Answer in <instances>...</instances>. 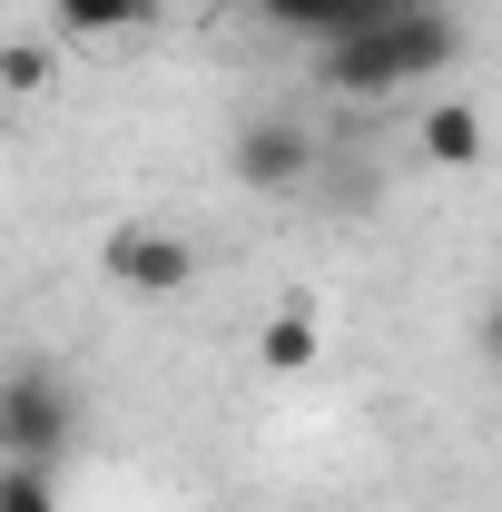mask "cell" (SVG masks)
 <instances>
[{
	"label": "cell",
	"mask_w": 502,
	"mask_h": 512,
	"mask_svg": "<svg viewBox=\"0 0 502 512\" xmlns=\"http://www.w3.org/2000/svg\"><path fill=\"white\" fill-rule=\"evenodd\" d=\"M99 276L119 286V296H188L197 286V247L178 227H148V217H128L99 237Z\"/></svg>",
	"instance_id": "2"
},
{
	"label": "cell",
	"mask_w": 502,
	"mask_h": 512,
	"mask_svg": "<svg viewBox=\"0 0 502 512\" xmlns=\"http://www.w3.org/2000/svg\"><path fill=\"white\" fill-rule=\"evenodd\" d=\"M50 79H60V60L40 40H0V99H40Z\"/></svg>",
	"instance_id": "8"
},
{
	"label": "cell",
	"mask_w": 502,
	"mask_h": 512,
	"mask_svg": "<svg viewBox=\"0 0 502 512\" xmlns=\"http://www.w3.org/2000/svg\"><path fill=\"white\" fill-rule=\"evenodd\" d=\"M306 168H315V138L296 119H247L237 128V178L266 197H286V188H306Z\"/></svg>",
	"instance_id": "4"
},
{
	"label": "cell",
	"mask_w": 502,
	"mask_h": 512,
	"mask_svg": "<svg viewBox=\"0 0 502 512\" xmlns=\"http://www.w3.org/2000/svg\"><path fill=\"white\" fill-rule=\"evenodd\" d=\"M394 10H443V0H394Z\"/></svg>",
	"instance_id": "10"
},
{
	"label": "cell",
	"mask_w": 502,
	"mask_h": 512,
	"mask_svg": "<svg viewBox=\"0 0 502 512\" xmlns=\"http://www.w3.org/2000/svg\"><path fill=\"white\" fill-rule=\"evenodd\" d=\"M315 69H325V89H335V99H394V89H404V60H394V20L325 40V50H315Z\"/></svg>",
	"instance_id": "3"
},
{
	"label": "cell",
	"mask_w": 502,
	"mask_h": 512,
	"mask_svg": "<svg viewBox=\"0 0 502 512\" xmlns=\"http://www.w3.org/2000/svg\"><path fill=\"white\" fill-rule=\"evenodd\" d=\"M69 434H79V394H69L50 365L0 375V463H50V473H60Z\"/></svg>",
	"instance_id": "1"
},
{
	"label": "cell",
	"mask_w": 502,
	"mask_h": 512,
	"mask_svg": "<svg viewBox=\"0 0 502 512\" xmlns=\"http://www.w3.org/2000/svg\"><path fill=\"white\" fill-rule=\"evenodd\" d=\"M424 158L453 168V178H473V168H483V109H473V99H434V109H424Z\"/></svg>",
	"instance_id": "5"
},
{
	"label": "cell",
	"mask_w": 502,
	"mask_h": 512,
	"mask_svg": "<svg viewBox=\"0 0 502 512\" xmlns=\"http://www.w3.org/2000/svg\"><path fill=\"white\" fill-rule=\"evenodd\" d=\"M168 0H50V20H60L69 40H119V30H148Z\"/></svg>",
	"instance_id": "7"
},
{
	"label": "cell",
	"mask_w": 502,
	"mask_h": 512,
	"mask_svg": "<svg viewBox=\"0 0 502 512\" xmlns=\"http://www.w3.org/2000/svg\"><path fill=\"white\" fill-rule=\"evenodd\" d=\"M0 512H60L50 463H0Z\"/></svg>",
	"instance_id": "9"
},
{
	"label": "cell",
	"mask_w": 502,
	"mask_h": 512,
	"mask_svg": "<svg viewBox=\"0 0 502 512\" xmlns=\"http://www.w3.org/2000/svg\"><path fill=\"white\" fill-rule=\"evenodd\" d=\"M315 355H325V325H315V306H276V316L256 325V365H266V375H306Z\"/></svg>",
	"instance_id": "6"
}]
</instances>
